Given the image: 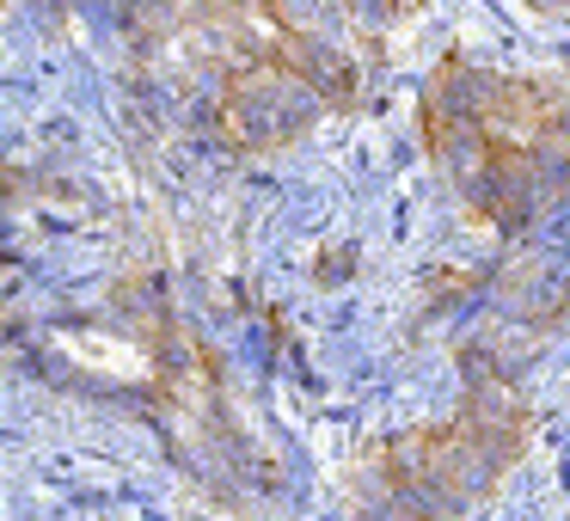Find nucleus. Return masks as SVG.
Returning a JSON list of instances; mask_svg holds the SVG:
<instances>
[{
	"mask_svg": "<svg viewBox=\"0 0 570 521\" xmlns=\"http://www.w3.org/2000/svg\"><path fill=\"white\" fill-rule=\"evenodd\" d=\"M430 154L491 227H533L570 197V75L448 62L423 92Z\"/></svg>",
	"mask_w": 570,
	"mask_h": 521,
	"instance_id": "1",
	"label": "nucleus"
},
{
	"mask_svg": "<svg viewBox=\"0 0 570 521\" xmlns=\"http://www.w3.org/2000/svg\"><path fill=\"white\" fill-rule=\"evenodd\" d=\"M528 448V399L509 381H479L466 405L411 442V460L381 466L368 521H460Z\"/></svg>",
	"mask_w": 570,
	"mask_h": 521,
	"instance_id": "2",
	"label": "nucleus"
},
{
	"mask_svg": "<svg viewBox=\"0 0 570 521\" xmlns=\"http://www.w3.org/2000/svg\"><path fill=\"white\" fill-rule=\"evenodd\" d=\"M540 7H552V13H570V0H540Z\"/></svg>",
	"mask_w": 570,
	"mask_h": 521,
	"instance_id": "3",
	"label": "nucleus"
}]
</instances>
